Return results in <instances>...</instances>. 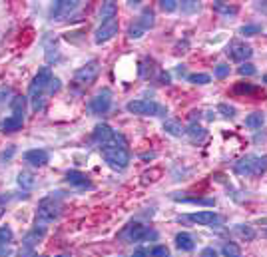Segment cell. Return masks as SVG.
<instances>
[{"mask_svg":"<svg viewBox=\"0 0 267 257\" xmlns=\"http://www.w3.org/2000/svg\"><path fill=\"white\" fill-rule=\"evenodd\" d=\"M100 152L104 160L116 169H124L130 164V150L126 144V138L122 134H114L106 144L100 146Z\"/></svg>","mask_w":267,"mask_h":257,"instance_id":"1","label":"cell"},{"mask_svg":"<svg viewBox=\"0 0 267 257\" xmlns=\"http://www.w3.org/2000/svg\"><path fill=\"white\" fill-rule=\"evenodd\" d=\"M52 72L48 66L40 68L38 74L32 78L30 86H28V98L32 100V110L34 112H40L44 108V96H46V88H48V84L52 80Z\"/></svg>","mask_w":267,"mask_h":257,"instance_id":"2","label":"cell"},{"mask_svg":"<svg viewBox=\"0 0 267 257\" xmlns=\"http://www.w3.org/2000/svg\"><path fill=\"white\" fill-rule=\"evenodd\" d=\"M233 171L237 176H245V178L261 176L267 171V156H245L240 162H235Z\"/></svg>","mask_w":267,"mask_h":257,"instance_id":"3","label":"cell"},{"mask_svg":"<svg viewBox=\"0 0 267 257\" xmlns=\"http://www.w3.org/2000/svg\"><path fill=\"white\" fill-rule=\"evenodd\" d=\"M58 217H60V202H58V195L52 193V195L40 199L38 211H36V225L46 227L48 223H52Z\"/></svg>","mask_w":267,"mask_h":257,"instance_id":"4","label":"cell"},{"mask_svg":"<svg viewBox=\"0 0 267 257\" xmlns=\"http://www.w3.org/2000/svg\"><path fill=\"white\" fill-rule=\"evenodd\" d=\"M126 110L130 114H138V116H166L168 114L166 106L152 102V100H132L128 102Z\"/></svg>","mask_w":267,"mask_h":257,"instance_id":"5","label":"cell"},{"mask_svg":"<svg viewBox=\"0 0 267 257\" xmlns=\"http://www.w3.org/2000/svg\"><path fill=\"white\" fill-rule=\"evenodd\" d=\"M150 237H156L154 230H147V227L140 225V223H128L124 230L120 232V239H124L126 243H134V241H146Z\"/></svg>","mask_w":267,"mask_h":257,"instance_id":"6","label":"cell"},{"mask_svg":"<svg viewBox=\"0 0 267 257\" xmlns=\"http://www.w3.org/2000/svg\"><path fill=\"white\" fill-rule=\"evenodd\" d=\"M98 74H100V64H98V60H90L88 64H84L80 70L74 72V84L80 86V88H88L90 84L96 82Z\"/></svg>","mask_w":267,"mask_h":257,"instance_id":"7","label":"cell"},{"mask_svg":"<svg viewBox=\"0 0 267 257\" xmlns=\"http://www.w3.org/2000/svg\"><path fill=\"white\" fill-rule=\"evenodd\" d=\"M78 8H80L78 0H58V2H54L50 6L48 16H50V20H64Z\"/></svg>","mask_w":267,"mask_h":257,"instance_id":"8","label":"cell"},{"mask_svg":"<svg viewBox=\"0 0 267 257\" xmlns=\"http://www.w3.org/2000/svg\"><path fill=\"white\" fill-rule=\"evenodd\" d=\"M118 28H120V24H118V18H112V20H108V22H102V26L94 32V42H96V44H104V42L112 40V38L118 34Z\"/></svg>","mask_w":267,"mask_h":257,"instance_id":"9","label":"cell"},{"mask_svg":"<svg viewBox=\"0 0 267 257\" xmlns=\"http://www.w3.org/2000/svg\"><path fill=\"white\" fill-rule=\"evenodd\" d=\"M186 219L197 223V225H207V227H219L223 223V217L218 215L216 211H197V213H190L186 215Z\"/></svg>","mask_w":267,"mask_h":257,"instance_id":"10","label":"cell"},{"mask_svg":"<svg viewBox=\"0 0 267 257\" xmlns=\"http://www.w3.org/2000/svg\"><path fill=\"white\" fill-rule=\"evenodd\" d=\"M110 106H112V92H110V90L98 92V94L90 100V104H88L90 112H92V114H98V116L106 114V112L110 110Z\"/></svg>","mask_w":267,"mask_h":257,"instance_id":"11","label":"cell"},{"mask_svg":"<svg viewBox=\"0 0 267 257\" xmlns=\"http://www.w3.org/2000/svg\"><path fill=\"white\" fill-rule=\"evenodd\" d=\"M227 54L231 56V60H235V62H245V60H249L251 56H253V50H251V46H247V44L231 42V44L227 46Z\"/></svg>","mask_w":267,"mask_h":257,"instance_id":"12","label":"cell"},{"mask_svg":"<svg viewBox=\"0 0 267 257\" xmlns=\"http://www.w3.org/2000/svg\"><path fill=\"white\" fill-rule=\"evenodd\" d=\"M66 182H68L70 186L78 187V189H86V187L90 189V187H92V184H90V180H88V176L82 174V171H78V169L66 171Z\"/></svg>","mask_w":267,"mask_h":257,"instance_id":"13","label":"cell"},{"mask_svg":"<svg viewBox=\"0 0 267 257\" xmlns=\"http://www.w3.org/2000/svg\"><path fill=\"white\" fill-rule=\"evenodd\" d=\"M12 241H14V234L10 227L2 225L0 227V257H8L10 249H12Z\"/></svg>","mask_w":267,"mask_h":257,"instance_id":"14","label":"cell"},{"mask_svg":"<svg viewBox=\"0 0 267 257\" xmlns=\"http://www.w3.org/2000/svg\"><path fill=\"white\" fill-rule=\"evenodd\" d=\"M24 162H28L34 167H42V165H46L50 162V156H48L46 150H28L24 154Z\"/></svg>","mask_w":267,"mask_h":257,"instance_id":"15","label":"cell"},{"mask_svg":"<svg viewBox=\"0 0 267 257\" xmlns=\"http://www.w3.org/2000/svg\"><path fill=\"white\" fill-rule=\"evenodd\" d=\"M44 235H46V227H34V230H30V232H28L26 235H24V239H22V245L24 247H36L42 239H44Z\"/></svg>","mask_w":267,"mask_h":257,"instance_id":"16","label":"cell"},{"mask_svg":"<svg viewBox=\"0 0 267 257\" xmlns=\"http://www.w3.org/2000/svg\"><path fill=\"white\" fill-rule=\"evenodd\" d=\"M116 132L108 126V124H98L96 128H94V134H92V140L96 141V144H98V148L102 146V144H106V141L114 136Z\"/></svg>","mask_w":267,"mask_h":257,"instance_id":"17","label":"cell"},{"mask_svg":"<svg viewBox=\"0 0 267 257\" xmlns=\"http://www.w3.org/2000/svg\"><path fill=\"white\" fill-rule=\"evenodd\" d=\"M10 110H12V116L24 120L26 118V96H12Z\"/></svg>","mask_w":267,"mask_h":257,"instance_id":"18","label":"cell"},{"mask_svg":"<svg viewBox=\"0 0 267 257\" xmlns=\"http://www.w3.org/2000/svg\"><path fill=\"white\" fill-rule=\"evenodd\" d=\"M22 126H24V120H22V118H16V116H12V114H10L8 118H4L2 122H0V132H6V134L18 132Z\"/></svg>","mask_w":267,"mask_h":257,"instance_id":"19","label":"cell"},{"mask_svg":"<svg viewBox=\"0 0 267 257\" xmlns=\"http://www.w3.org/2000/svg\"><path fill=\"white\" fill-rule=\"evenodd\" d=\"M175 245H177V249H182V251H192L195 247V241H194V237L188 232H180L175 235Z\"/></svg>","mask_w":267,"mask_h":257,"instance_id":"20","label":"cell"},{"mask_svg":"<svg viewBox=\"0 0 267 257\" xmlns=\"http://www.w3.org/2000/svg\"><path fill=\"white\" fill-rule=\"evenodd\" d=\"M164 130H166V134H170L173 138H182L186 134V128L182 126L180 120H166L164 122Z\"/></svg>","mask_w":267,"mask_h":257,"instance_id":"21","label":"cell"},{"mask_svg":"<svg viewBox=\"0 0 267 257\" xmlns=\"http://www.w3.org/2000/svg\"><path fill=\"white\" fill-rule=\"evenodd\" d=\"M116 16H118V4L116 2H104L102 8H100V12H98V18L102 22H108V20H112Z\"/></svg>","mask_w":267,"mask_h":257,"instance_id":"22","label":"cell"},{"mask_svg":"<svg viewBox=\"0 0 267 257\" xmlns=\"http://www.w3.org/2000/svg\"><path fill=\"white\" fill-rule=\"evenodd\" d=\"M144 30H147V28H152L154 24H156V16H154V12H152V8H144L142 10V14H140V18L136 20Z\"/></svg>","mask_w":267,"mask_h":257,"instance_id":"23","label":"cell"},{"mask_svg":"<svg viewBox=\"0 0 267 257\" xmlns=\"http://www.w3.org/2000/svg\"><path fill=\"white\" fill-rule=\"evenodd\" d=\"M263 124H265V116L261 112H253V114H249V116L245 118V126L249 130H259Z\"/></svg>","mask_w":267,"mask_h":257,"instance_id":"24","label":"cell"},{"mask_svg":"<svg viewBox=\"0 0 267 257\" xmlns=\"http://www.w3.org/2000/svg\"><path fill=\"white\" fill-rule=\"evenodd\" d=\"M186 134L190 136L192 141H201V140H205V130H203L199 124H195V122L190 124V128L186 130Z\"/></svg>","mask_w":267,"mask_h":257,"instance_id":"25","label":"cell"},{"mask_svg":"<svg viewBox=\"0 0 267 257\" xmlns=\"http://www.w3.org/2000/svg\"><path fill=\"white\" fill-rule=\"evenodd\" d=\"M18 186L22 189H32L36 186V178L32 174H26V171H20L18 174Z\"/></svg>","mask_w":267,"mask_h":257,"instance_id":"26","label":"cell"},{"mask_svg":"<svg viewBox=\"0 0 267 257\" xmlns=\"http://www.w3.org/2000/svg\"><path fill=\"white\" fill-rule=\"evenodd\" d=\"M221 255L223 257H242V247L237 243H233V241H227L221 247Z\"/></svg>","mask_w":267,"mask_h":257,"instance_id":"27","label":"cell"},{"mask_svg":"<svg viewBox=\"0 0 267 257\" xmlns=\"http://www.w3.org/2000/svg\"><path fill=\"white\" fill-rule=\"evenodd\" d=\"M188 82L197 84V86H205V84L212 82V76L205 74V72H195V74H190V76H188Z\"/></svg>","mask_w":267,"mask_h":257,"instance_id":"28","label":"cell"},{"mask_svg":"<svg viewBox=\"0 0 267 257\" xmlns=\"http://www.w3.org/2000/svg\"><path fill=\"white\" fill-rule=\"evenodd\" d=\"M175 197V195H173ZM175 199H182L186 204H199V206H216V199L212 197H175Z\"/></svg>","mask_w":267,"mask_h":257,"instance_id":"29","label":"cell"},{"mask_svg":"<svg viewBox=\"0 0 267 257\" xmlns=\"http://www.w3.org/2000/svg\"><path fill=\"white\" fill-rule=\"evenodd\" d=\"M235 234H237V235H242L245 241L255 239V230H253L251 225H237V227H235Z\"/></svg>","mask_w":267,"mask_h":257,"instance_id":"30","label":"cell"},{"mask_svg":"<svg viewBox=\"0 0 267 257\" xmlns=\"http://www.w3.org/2000/svg\"><path fill=\"white\" fill-rule=\"evenodd\" d=\"M261 30H263L261 24H243L240 28V34H243V36H255V34H261Z\"/></svg>","mask_w":267,"mask_h":257,"instance_id":"31","label":"cell"},{"mask_svg":"<svg viewBox=\"0 0 267 257\" xmlns=\"http://www.w3.org/2000/svg\"><path fill=\"white\" fill-rule=\"evenodd\" d=\"M214 10L223 14V16H233L237 14V6H229V4H223V2H214Z\"/></svg>","mask_w":267,"mask_h":257,"instance_id":"32","label":"cell"},{"mask_svg":"<svg viewBox=\"0 0 267 257\" xmlns=\"http://www.w3.org/2000/svg\"><path fill=\"white\" fill-rule=\"evenodd\" d=\"M218 112L221 114L223 118H227V120L235 118V108H233V106H229V104H219V106H218Z\"/></svg>","mask_w":267,"mask_h":257,"instance_id":"33","label":"cell"},{"mask_svg":"<svg viewBox=\"0 0 267 257\" xmlns=\"http://www.w3.org/2000/svg\"><path fill=\"white\" fill-rule=\"evenodd\" d=\"M199 10V2H195V0H186V2H182V12L184 14H194Z\"/></svg>","mask_w":267,"mask_h":257,"instance_id":"34","label":"cell"},{"mask_svg":"<svg viewBox=\"0 0 267 257\" xmlns=\"http://www.w3.org/2000/svg\"><path fill=\"white\" fill-rule=\"evenodd\" d=\"M235 94H253L255 92V86L247 84V82H242V84H237L235 88H233Z\"/></svg>","mask_w":267,"mask_h":257,"instance_id":"35","label":"cell"},{"mask_svg":"<svg viewBox=\"0 0 267 257\" xmlns=\"http://www.w3.org/2000/svg\"><path fill=\"white\" fill-rule=\"evenodd\" d=\"M144 32H146V30H144V28H142L138 22H136V24H130V28H128V36H130V38H142Z\"/></svg>","mask_w":267,"mask_h":257,"instance_id":"36","label":"cell"},{"mask_svg":"<svg viewBox=\"0 0 267 257\" xmlns=\"http://www.w3.org/2000/svg\"><path fill=\"white\" fill-rule=\"evenodd\" d=\"M150 257H170V249L166 245H156L150 251Z\"/></svg>","mask_w":267,"mask_h":257,"instance_id":"37","label":"cell"},{"mask_svg":"<svg viewBox=\"0 0 267 257\" xmlns=\"http://www.w3.org/2000/svg\"><path fill=\"white\" fill-rule=\"evenodd\" d=\"M160 6H162V10H164V12H173V10L180 8V4H177L175 0H162Z\"/></svg>","mask_w":267,"mask_h":257,"instance_id":"38","label":"cell"},{"mask_svg":"<svg viewBox=\"0 0 267 257\" xmlns=\"http://www.w3.org/2000/svg\"><path fill=\"white\" fill-rule=\"evenodd\" d=\"M60 86H62V84H60V80H58V78H52V80H50V84H48V88H46V94H48V96L56 94L58 90H60Z\"/></svg>","mask_w":267,"mask_h":257,"instance_id":"39","label":"cell"},{"mask_svg":"<svg viewBox=\"0 0 267 257\" xmlns=\"http://www.w3.org/2000/svg\"><path fill=\"white\" fill-rule=\"evenodd\" d=\"M237 72H240L242 76H253L257 70H255V66H253V64H247V62H243V64L240 66V70H237Z\"/></svg>","mask_w":267,"mask_h":257,"instance_id":"40","label":"cell"},{"mask_svg":"<svg viewBox=\"0 0 267 257\" xmlns=\"http://www.w3.org/2000/svg\"><path fill=\"white\" fill-rule=\"evenodd\" d=\"M229 76V66L227 64H218L216 66V78H227Z\"/></svg>","mask_w":267,"mask_h":257,"instance_id":"41","label":"cell"},{"mask_svg":"<svg viewBox=\"0 0 267 257\" xmlns=\"http://www.w3.org/2000/svg\"><path fill=\"white\" fill-rule=\"evenodd\" d=\"M14 154H16V148H14V146H10L8 150H4L2 154H0V162H2V164H4V162H10Z\"/></svg>","mask_w":267,"mask_h":257,"instance_id":"42","label":"cell"},{"mask_svg":"<svg viewBox=\"0 0 267 257\" xmlns=\"http://www.w3.org/2000/svg\"><path fill=\"white\" fill-rule=\"evenodd\" d=\"M18 257H38L36 253H34V249L32 247H20V251H18Z\"/></svg>","mask_w":267,"mask_h":257,"instance_id":"43","label":"cell"},{"mask_svg":"<svg viewBox=\"0 0 267 257\" xmlns=\"http://www.w3.org/2000/svg\"><path fill=\"white\" fill-rule=\"evenodd\" d=\"M199 257H219V255H218V251L214 247H205V249H201Z\"/></svg>","mask_w":267,"mask_h":257,"instance_id":"44","label":"cell"},{"mask_svg":"<svg viewBox=\"0 0 267 257\" xmlns=\"http://www.w3.org/2000/svg\"><path fill=\"white\" fill-rule=\"evenodd\" d=\"M10 96V88H6V86H2V88H0V104L2 102H6V98Z\"/></svg>","mask_w":267,"mask_h":257,"instance_id":"45","label":"cell"},{"mask_svg":"<svg viewBox=\"0 0 267 257\" xmlns=\"http://www.w3.org/2000/svg\"><path fill=\"white\" fill-rule=\"evenodd\" d=\"M4 211H6V197L0 195V217L4 215Z\"/></svg>","mask_w":267,"mask_h":257,"instance_id":"46","label":"cell"},{"mask_svg":"<svg viewBox=\"0 0 267 257\" xmlns=\"http://www.w3.org/2000/svg\"><path fill=\"white\" fill-rule=\"evenodd\" d=\"M160 84H170V74H168V72H162V74H160Z\"/></svg>","mask_w":267,"mask_h":257,"instance_id":"47","label":"cell"},{"mask_svg":"<svg viewBox=\"0 0 267 257\" xmlns=\"http://www.w3.org/2000/svg\"><path fill=\"white\" fill-rule=\"evenodd\" d=\"M132 257H150L147 255V251L146 249H138V251H134V255Z\"/></svg>","mask_w":267,"mask_h":257,"instance_id":"48","label":"cell"},{"mask_svg":"<svg viewBox=\"0 0 267 257\" xmlns=\"http://www.w3.org/2000/svg\"><path fill=\"white\" fill-rule=\"evenodd\" d=\"M128 4H130V6H140V0H130Z\"/></svg>","mask_w":267,"mask_h":257,"instance_id":"49","label":"cell"},{"mask_svg":"<svg viewBox=\"0 0 267 257\" xmlns=\"http://www.w3.org/2000/svg\"><path fill=\"white\" fill-rule=\"evenodd\" d=\"M259 8H261L263 12H267V2H263V4H259Z\"/></svg>","mask_w":267,"mask_h":257,"instance_id":"50","label":"cell"},{"mask_svg":"<svg viewBox=\"0 0 267 257\" xmlns=\"http://www.w3.org/2000/svg\"><path fill=\"white\" fill-rule=\"evenodd\" d=\"M263 80H265V82H267V74H265V76H263Z\"/></svg>","mask_w":267,"mask_h":257,"instance_id":"51","label":"cell"},{"mask_svg":"<svg viewBox=\"0 0 267 257\" xmlns=\"http://www.w3.org/2000/svg\"><path fill=\"white\" fill-rule=\"evenodd\" d=\"M58 257H66V255H58Z\"/></svg>","mask_w":267,"mask_h":257,"instance_id":"52","label":"cell"}]
</instances>
